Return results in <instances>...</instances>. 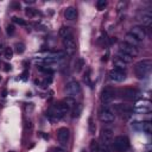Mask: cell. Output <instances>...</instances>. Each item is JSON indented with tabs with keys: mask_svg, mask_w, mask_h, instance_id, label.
Instances as JSON below:
<instances>
[{
	"mask_svg": "<svg viewBox=\"0 0 152 152\" xmlns=\"http://www.w3.org/2000/svg\"><path fill=\"white\" fill-rule=\"evenodd\" d=\"M66 92L70 97H75L81 94V86L77 81H70L67 83Z\"/></svg>",
	"mask_w": 152,
	"mask_h": 152,
	"instance_id": "cell-4",
	"label": "cell"
},
{
	"mask_svg": "<svg viewBox=\"0 0 152 152\" xmlns=\"http://www.w3.org/2000/svg\"><path fill=\"white\" fill-rule=\"evenodd\" d=\"M100 140L102 143V146L111 147L113 141V131L111 128H103L100 133Z\"/></svg>",
	"mask_w": 152,
	"mask_h": 152,
	"instance_id": "cell-7",
	"label": "cell"
},
{
	"mask_svg": "<svg viewBox=\"0 0 152 152\" xmlns=\"http://www.w3.org/2000/svg\"><path fill=\"white\" fill-rule=\"evenodd\" d=\"M14 50H16V52L18 53V55H22V53L25 51V45H24V43H22V42L16 43V44H14Z\"/></svg>",
	"mask_w": 152,
	"mask_h": 152,
	"instance_id": "cell-23",
	"label": "cell"
},
{
	"mask_svg": "<svg viewBox=\"0 0 152 152\" xmlns=\"http://www.w3.org/2000/svg\"><path fill=\"white\" fill-rule=\"evenodd\" d=\"M114 67H115V69H119V70H124L125 71V69H126V63H124V62L120 61L119 58H115L114 59Z\"/></svg>",
	"mask_w": 152,
	"mask_h": 152,
	"instance_id": "cell-24",
	"label": "cell"
},
{
	"mask_svg": "<svg viewBox=\"0 0 152 152\" xmlns=\"http://www.w3.org/2000/svg\"><path fill=\"white\" fill-rule=\"evenodd\" d=\"M106 6H107V1H106V0H99V1L96 3V7H97V10H99V11L105 10Z\"/></svg>",
	"mask_w": 152,
	"mask_h": 152,
	"instance_id": "cell-29",
	"label": "cell"
},
{
	"mask_svg": "<svg viewBox=\"0 0 152 152\" xmlns=\"http://www.w3.org/2000/svg\"><path fill=\"white\" fill-rule=\"evenodd\" d=\"M36 14V11L33 8H26V16L28 17H33Z\"/></svg>",
	"mask_w": 152,
	"mask_h": 152,
	"instance_id": "cell-34",
	"label": "cell"
},
{
	"mask_svg": "<svg viewBox=\"0 0 152 152\" xmlns=\"http://www.w3.org/2000/svg\"><path fill=\"white\" fill-rule=\"evenodd\" d=\"M4 57L6 59H11L13 57V50L12 48H6L5 51H4Z\"/></svg>",
	"mask_w": 152,
	"mask_h": 152,
	"instance_id": "cell-28",
	"label": "cell"
},
{
	"mask_svg": "<svg viewBox=\"0 0 152 152\" xmlns=\"http://www.w3.org/2000/svg\"><path fill=\"white\" fill-rule=\"evenodd\" d=\"M119 51L126 53V55H128L131 57H136L138 55V49L130 45V44H127V43H125V42H121L119 44Z\"/></svg>",
	"mask_w": 152,
	"mask_h": 152,
	"instance_id": "cell-9",
	"label": "cell"
},
{
	"mask_svg": "<svg viewBox=\"0 0 152 152\" xmlns=\"http://www.w3.org/2000/svg\"><path fill=\"white\" fill-rule=\"evenodd\" d=\"M130 33L134 36L139 42L144 41L146 38V31H145V29L143 28V26H133Z\"/></svg>",
	"mask_w": 152,
	"mask_h": 152,
	"instance_id": "cell-13",
	"label": "cell"
},
{
	"mask_svg": "<svg viewBox=\"0 0 152 152\" xmlns=\"http://www.w3.org/2000/svg\"><path fill=\"white\" fill-rule=\"evenodd\" d=\"M117 58H119L120 61H122L124 63H126V64H128V63H132V62H133V57H131V56L126 55V53H124V52H120V51L118 52Z\"/></svg>",
	"mask_w": 152,
	"mask_h": 152,
	"instance_id": "cell-18",
	"label": "cell"
},
{
	"mask_svg": "<svg viewBox=\"0 0 152 152\" xmlns=\"http://www.w3.org/2000/svg\"><path fill=\"white\" fill-rule=\"evenodd\" d=\"M38 69H39L41 71H43V73H45V74H52V73H53V70L50 69L49 67L47 68V67H42V66H41V67H38Z\"/></svg>",
	"mask_w": 152,
	"mask_h": 152,
	"instance_id": "cell-31",
	"label": "cell"
},
{
	"mask_svg": "<svg viewBox=\"0 0 152 152\" xmlns=\"http://www.w3.org/2000/svg\"><path fill=\"white\" fill-rule=\"evenodd\" d=\"M12 22L16 23V24H18V25H22V26L26 25V22L24 19H22V18H19V17H12Z\"/></svg>",
	"mask_w": 152,
	"mask_h": 152,
	"instance_id": "cell-30",
	"label": "cell"
},
{
	"mask_svg": "<svg viewBox=\"0 0 152 152\" xmlns=\"http://www.w3.org/2000/svg\"><path fill=\"white\" fill-rule=\"evenodd\" d=\"M136 112L140 114H146L151 111V101L150 100H139L136 103Z\"/></svg>",
	"mask_w": 152,
	"mask_h": 152,
	"instance_id": "cell-10",
	"label": "cell"
},
{
	"mask_svg": "<svg viewBox=\"0 0 152 152\" xmlns=\"http://www.w3.org/2000/svg\"><path fill=\"white\" fill-rule=\"evenodd\" d=\"M64 105L68 107V109H71V108H73V107L75 106V100H74V97H70V96H68L67 97V99H64Z\"/></svg>",
	"mask_w": 152,
	"mask_h": 152,
	"instance_id": "cell-25",
	"label": "cell"
},
{
	"mask_svg": "<svg viewBox=\"0 0 152 152\" xmlns=\"http://www.w3.org/2000/svg\"><path fill=\"white\" fill-rule=\"evenodd\" d=\"M99 152H111V149L108 146H102V147H100Z\"/></svg>",
	"mask_w": 152,
	"mask_h": 152,
	"instance_id": "cell-37",
	"label": "cell"
},
{
	"mask_svg": "<svg viewBox=\"0 0 152 152\" xmlns=\"http://www.w3.org/2000/svg\"><path fill=\"white\" fill-rule=\"evenodd\" d=\"M41 134H42V137H43L44 139H47V140L49 139V136H47V134H44V133H41Z\"/></svg>",
	"mask_w": 152,
	"mask_h": 152,
	"instance_id": "cell-42",
	"label": "cell"
},
{
	"mask_svg": "<svg viewBox=\"0 0 152 152\" xmlns=\"http://www.w3.org/2000/svg\"><path fill=\"white\" fill-rule=\"evenodd\" d=\"M52 152H67L64 149H62V147H55L52 150Z\"/></svg>",
	"mask_w": 152,
	"mask_h": 152,
	"instance_id": "cell-38",
	"label": "cell"
},
{
	"mask_svg": "<svg viewBox=\"0 0 152 152\" xmlns=\"http://www.w3.org/2000/svg\"><path fill=\"white\" fill-rule=\"evenodd\" d=\"M120 94H121L122 99L127 100V101H134L139 96V92L136 88H124L120 91Z\"/></svg>",
	"mask_w": 152,
	"mask_h": 152,
	"instance_id": "cell-3",
	"label": "cell"
},
{
	"mask_svg": "<svg viewBox=\"0 0 152 152\" xmlns=\"http://www.w3.org/2000/svg\"><path fill=\"white\" fill-rule=\"evenodd\" d=\"M10 152H14V151H10Z\"/></svg>",
	"mask_w": 152,
	"mask_h": 152,
	"instance_id": "cell-45",
	"label": "cell"
},
{
	"mask_svg": "<svg viewBox=\"0 0 152 152\" xmlns=\"http://www.w3.org/2000/svg\"><path fill=\"white\" fill-rule=\"evenodd\" d=\"M114 111L120 114H130L133 112V108L130 105H124V103H118L114 106Z\"/></svg>",
	"mask_w": 152,
	"mask_h": 152,
	"instance_id": "cell-15",
	"label": "cell"
},
{
	"mask_svg": "<svg viewBox=\"0 0 152 152\" xmlns=\"http://www.w3.org/2000/svg\"><path fill=\"white\" fill-rule=\"evenodd\" d=\"M82 67H84V59L83 58L76 59V62H75V70H76V73H80L81 69H82Z\"/></svg>",
	"mask_w": 152,
	"mask_h": 152,
	"instance_id": "cell-26",
	"label": "cell"
},
{
	"mask_svg": "<svg viewBox=\"0 0 152 152\" xmlns=\"http://www.w3.org/2000/svg\"><path fill=\"white\" fill-rule=\"evenodd\" d=\"M32 130H33V125H32V122H31V121H28V122L25 124V131H26V132L29 131V133H30V132H32Z\"/></svg>",
	"mask_w": 152,
	"mask_h": 152,
	"instance_id": "cell-33",
	"label": "cell"
},
{
	"mask_svg": "<svg viewBox=\"0 0 152 152\" xmlns=\"http://www.w3.org/2000/svg\"><path fill=\"white\" fill-rule=\"evenodd\" d=\"M83 106L82 103H75V106L73 107V118H78L82 113Z\"/></svg>",
	"mask_w": 152,
	"mask_h": 152,
	"instance_id": "cell-20",
	"label": "cell"
},
{
	"mask_svg": "<svg viewBox=\"0 0 152 152\" xmlns=\"http://www.w3.org/2000/svg\"><path fill=\"white\" fill-rule=\"evenodd\" d=\"M138 18H139V20L143 23V25H145V26H150L152 24V12L150 10L143 11Z\"/></svg>",
	"mask_w": 152,
	"mask_h": 152,
	"instance_id": "cell-14",
	"label": "cell"
},
{
	"mask_svg": "<svg viewBox=\"0 0 152 152\" xmlns=\"http://www.w3.org/2000/svg\"><path fill=\"white\" fill-rule=\"evenodd\" d=\"M88 128H89V132H91V134H95V131H96V126L93 121L92 118H89L88 120Z\"/></svg>",
	"mask_w": 152,
	"mask_h": 152,
	"instance_id": "cell-27",
	"label": "cell"
},
{
	"mask_svg": "<svg viewBox=\"0 0 152 152\" xmlns=\"http://www.w3.org/2000/svg\"><path fill=\"white\" fill-rule=\"evenodd\" d=\"M4 67H5V68H4V69H5V71H10V70L12 69V66H11V64H8V63H6Z\"/></svg>",
	"mask_w": 152,
	"mask_h": 152,
	"instance_id": "cell-40",
	"label": "cell"
},
{
	"mask_svg": "<svg viewBox=\"0 0 152 152\" xmlns=\"http://www.w3.org/2000/svg\"><path fill=\"white\" fill-rule=\"evenodd\" d=\"M99 119L102 122H113L115 119V114L111 108L103 107V108H101L99 112Z\"/></svg>",
	"mask_w": 152,
	"mask_h": 152,
	"instance_id": "cell-6",
	"label": "cell"
},
{
	"mask_svg": "<svg viewBox=\"0 0 152 152\" xmlns=\"http://www.w3.org/2000/svg\"><path fill=\"white\" fill-rule=\"evenodd\" d=\"M63 45L66 49V52L68 53L69 56L74 55L75 51H76V42L74 39L73 36H69V37L63 38Z\"/></svg>",
	"mask_w": 152,
	"mask_h": 152,
	"instance_id": "cell-8",
	"label": "cell"
},
{
	"mask_svg": "<svg viewBox=\"0 0 152 152\" xmlns=\"http://www.w3.org/2000/svg\"><path fill=\"white\" fill-rule=\"evenodd\" d=\"M141 130L144 131L146 134H151L152 133V124L150 121H143L141 122Z\"/></svg>",
	"mask_w": 152,
	"mask_h": 152,
	"instance_id": "cell-21",
	"label": "cell"
},
{
	"mask_svg": "<svg viewBox=\"0 0 152 152\" xmlns=\"http://www.w3.org/2000/svg\"><path fill=\"white\" fill-rule=\"evenodd\" d=\"M115 89L112 87H106L103 88V91L101 93V101L102 103L107 105V103H111L114 99H115Z\"/></svg>",
	"mask_w": 152,
	"mask_h": 152,
	"instance_id": "cell-5",
	"label": "cell"
},
{
	"mask_svg": "<svg viewBox=\"0 0 152 152\" xmlns=\"http://www.w3.org/2000/svg\"><path fill=\"white\" fill-rule=\"evenodd\" d=\"M28 76H29V70L26 69L24 73L22 74V80H23V81H26V80H28Z\"/></svg>",
	"mask_w": 152,
	"mask_h": 152,
	"instance_id": "cell-36",
	"label": "cell"
},
{
	"mask_svg": "<svg viewBox=\"0 0 152 152\" xmlns=\"http://www.w3.org/2000/svg\"><path fill=\"white\" fill-rule=\"evenodd\" d=\"M12 7L14 8V10H19V8H20V4L19 3H13L12 4Z\"/></svg>",
	"mask_w": 152,
	"mask_h": 152,
	"instance_id": "cell-39",
	"label": "cell"
},
{
	"mask_svg": "<svg viewBox=\"0 0 152 152\" xmlns=\"http://www.w3.org/2000/svg\"><path fill=\"white\" fill-rule=\"evenodd\" d=\"M64 17H66V19L68 20H74L76 19V17H77V11H76V8L75 7H67L66 10H64Z\"/></svg>",
	"mask_w": 152,
	"mask_h": 152,
	"instance_id": "cell-16",
	"label": "cell"
},
{
	"mask_svg": "<svg viewBox=\"0 0 152 152\" xmlns=\"http://www.w3.org/2000/svg\"><path fill=\"white\" fill-rule=\"evenodd\" d=\"M59 36L62 38H66V37H69V36H73V32H71V29L69 26H62L59 29Z\"/></svg>",
	"mask_w": 152,
	"mask_h": 152,
	"instance_id": "cell-19",
	"label": "cell"
},
{
	"mask_svg": "<svg viewBox=\"0 0 152 152\" xmlns=\"http://www.w3.org/2000/svg\"><path fill=\"white\" fill-rule=\"evenodd\" d=\"M108 56H109V53H108V52H107V53H106V55H105V56L102 57V59H101V61H102V62H107V59H108Z\"/></svg>",
	"mask_w": 152,
	"mask_h": 152,
	"instance_id": "cell-41",
	"label": "cell"
},
{
	"mask_svg": "<svg viewBox=\"0 0 152 152\" xmlns=\"http://www.w3.org/2000/svg\"><path fill=\"white\" fill-rule=\"evenodd\" d=\"M89 150H91V152H99L100 151V144L95 139L91 140V144H89Z\"/></svg>",
	"mask_w": 152,
	"mask_h": 152,
	"instance_id": "cell-22",
	"label": "cell"
},
{
	"mask_svg": "<svg viewBox=\"0 0 152 152\" xmlns=\"http://www.w3.org/2000/svg\"><path fill=\"white\" fill-rule=\"evenodd\" d=\"M0 81H1V76H0Z\"/></svg>",
	"mask_w": 152,
	"mask_h": 152,
	"instance_id": "cell-44",
	"label": "cell"
},
{
	"mask_svg": "<svg viewBox=\"0 0 152 152\" xmlns=\"http://www.w3.org/2000/svg\"><path fill=\"white\" fill-rule=\"evenodd\" d=\"M6 95H7V91H4V92H3V96H4V97H5V96H6Z\"/></svg>",
	"mask_w": 152,
	"mask_h": 152,
	"instance_id": "cell-43",
	"label": "cell"
},
{
	"mask_svg": "<svg viewBox=\"0 0 152 152\" xmlns=\"http://www.w3.org/2000/svg\"><path fill=\"white\" fill-rule=\"evenodd\" d=\"M125 43H127V44H130V45L134 47V48H138V47L140 45V42H139L133 34H131L130 32H128L126 36H125Z\"/></svg>",
	"mask_w": 152,
	"mask_h": 152,
	"instance_id": "cell-17",
	"label": "cell"
},
{
	"mask_svg": "<svg viewBox=\"0 0 152 152\" xmlns=\"http://www.w3.org/2000/svg\"><path fill=\"white\" fill-rule=\"evenodd\" d=\"M109 78L114 82H122L126 78V73L124 70H119L114 68L109 71Z\"/></svg>",
	"mask_w": 152,
	"mask_h": 152,
	"instance_id": "cell-11",
	"label": "cell"
},
{
	"mask_svg": "<svg viewBox=\"0 0 152 152\" xmlns=\"http://www.w3.org/2000/svg\"><path fill=\"white\" fill-rule=\"evenodd\" d=\"M14 31H16V29H14V26H13V25H7L6 32H7L8 36H12V34L14 33Z\"/></svg>",
	"mask_w": 152,
	"mask_h": 152,
	"instance_id": "cell-32",
	"label": "cell"
},
{
	"mask_svg": "<svg viewBox=\"0 0 152 152\" xmlns=\"http://www.w3.org/2000/svg\"><path fill=\"white\" fill-rule=\"evenodd\" d=\"M152 69V61L151 59H143L134 66V73L138 78H145Z\"/></svg>",
	"mask_w": 152,
	"mask_h": 152,
	"instance_id": "cell-1",
	"label": "cell"
},
{
	"mask_svg": "<svg viewBox=\"0 0 152 152\" xmlns=\"http://www.w3.org/2000/svg\"><path fill=\"white\" fill-rule=\"evenodd\" d=\"M57 137H58V140L62 145H67L68 141H69V137H70V132L67 127H61L58 128L57 131Z\"/></svg>",
	"mask_w": 152,
	"mask_h": 152,
	"instance_id": "cell-12",
	"label": "cell"
},
{
	"mask_svg": "<svg viewBox=\"0 0 152 152\" xmlns=\"http://www.w3.org/2000/svg\"><path fill=\"white\" fill-rule=\"evenodd\" d=\"M89 73H91V71H87V74L84 75V82H87V84H89V86H91L92 83H91V76H89Z\"/></svg>",
	"mask_w": 152,
	"mask_h": 152,
	"instance_id": "cell-35",
	"label": "cell"
},
{
	"mask_svg": "<svg viewBox=\"0 0 152 152\" xmlns=\"http://www.w3.org/2000/svg\"><path fill=\"white\" fill-rule=\"evenodd\" d=\"M112 147L115 152H126L130 149V140L125 136H118L113 139Z\"/></svg>",
	"mask_w": 152,
	"mask_h": 152,
	"instance_id": "cell-2",
	"label": "cell"
}]
</instances>
